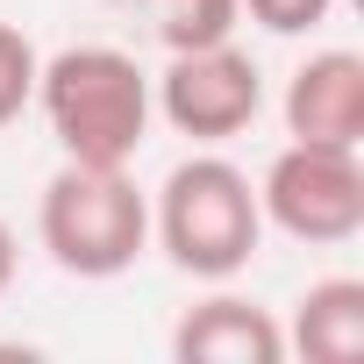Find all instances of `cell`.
Returning a JSON list of instances; mask_svg holds the SVG:
<instances>
[{"instance_id":"cell-1","label":"cell","mask_w":364,"mask_h":364,"mask_svg":"<svg viewBox=\"0 0 364 364\" xmlns=\"http://www.w3.org/2000/svg\"><path fill=\"white\" fill-rule=\"evenodd\" d=\"M36 100L72 164H129L150 136V72L114 43H72L43 58Z\"/></svg>"},{"instance_id":"cell-2","label":"cell","mask_w":364,"mask_h":364,"mask_svg":"<svg viewBox=\"0 0 364 364\" xmlns=\"http://www.w3.org/2000/svg\"><path fill=\"white\" fill-rule=\"evenodd\" d=\"M164 257L186 272V279H236L257 257L264 215H257V186L250 171H236L229 157H186L171 164V178L157 186V215H150Z\"/></svg>"},{"instance_id":"cell-3","label":"cell","mask_w":364,"mask_h":364,"mask_svg":"<svg viewBox=\"0 0 364 364\" xmlns=\"http://www.w3.org/2000/svg\"><path fill=\"white\" fill-rule=\"evenodd\" d=\"M36 236L72 279H122L150 243V200L136 193L129 164H72L43 186Z\"/></svg>"},{"instance_id":"cell-4","label":"cell","mask_w":364,"mask_h":364,"mask_svg":"<svg viewBox=\"0 0 364 364\" xmlns=\"http://www.w3.org/2000/svg\"><path fill=\"white\" fill-rule=\"evenodd\" d=\"M257 215L293 243H350L364 229V164H357V150L286 143L264 164Z\"/></svg>"},{"instance_id":"cell-5","label":"cell","mask_w":364,"mask_h":364,"mask_svg":"<svg viewBox=\"0 0 364 364\" xmlns=\"http://www.w3.org/2000/svg\"><path fill=\"white\" fill-rule=\"evenodd\" d=\"M150 107L193 143H229L257 122L264 107V72L229 43H208V50H171V65L150 79Z\"/></svg>"},{"instance_id":"cell-6","label":"cell","mask_w":364,"mask_h":364,"mask_svg":"<svg viewBox=\"0 0 364 364\" xmlns=\"http://www.w3.org/2000/svg\"><path fill=\"white\" fill-rule=\"evenodd\" d=\"M286 136L357 150L364 143V58L357 50H314L286 79Z\"/></svg>"},{"instance_id":"cell-7","label":"cell","mask_w":364,"mask_h":364,"mask_svg":"<svg viewBox=\"0 0 364 364\" xmlns=\"http://www.w3.org/2000/svg\"><path fill=\"white\" fill-rule=\"evenodd\" d=\"M171 357H178V364H279V357H286V328H279L257 300L215 293V300H200V307L178 314Z\"/></svg>"},{"instance_id":"cell-8","label":"cell","mask_w":364,"mask_h":364,"mask_svg":"<svg viewBox=\"0 0 364 364\" xmlns=\"http://www.w3.org/2000/svg\"><path fill=\"white\" fill-rule=\"evenodd\" d=\"M286 350L307 364H357L364 357V279H314L293 300Z\"/></svg>"},{"instance_id":"cell-9","label":"cell","mask_w":364,"mask_h":364,"mask_svg":"<svg viewBox=\"0 0 364 364\" xmlns=\"http://www.w3.org/2000/svg\"><path fill=\"white\" fill-rule=\"evenodd\" d=\"M164 50H208V43H229L236 22H243V0H143Z\"/></svg>"},{"instance_id":"cell-10","label":"cell","mask_w":364,"mask_h":364,"mask_svg":"<svg viewBox=\"0 0 364 364\" xmlns=\"http://www.w3.org/2000/svg\"><path fill=\"white\" fill-rule=\"evenodd\" d=\"M36 72H43L36 43H29L15 22H0V129L22 122V107L36 100Z\"/></svg>"},{"instance_id":"cell-11","label":"cell","mask_w":364,"mask_h":364,"mask_svg":"<svg viewBox=\"0 0 364 364\" xmlns=\"http://www.w3.org/2000/svg\"><path fill=\"white\" fill-rule=\"evenodd\" d=\"M328 8L336 0H243V15L257 29H272V36H307V29L328 22Z\"/></svg>"},{"instance_id":"cell-12","label":"cell","mask_w":364,"mask_h":364,"mask_svg":"<svg viewBox=\"0 0 364 364\" xmlns=\"http://www.w3.org/2000/svg\"><path fill=\"white\" fill-rule=\"evenodd\" d=\"M15 272H22V243H15V229L0 222V293L15 286Z\"/></svg>"}]
</instances>
